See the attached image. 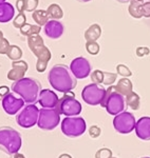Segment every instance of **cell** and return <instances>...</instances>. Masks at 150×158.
<instances>
[{"instance_id": "obj_24", "label": "cell", "mask_w": 150, "mask_h": 158, "mask_svg": "<svg viewBox=\"0 0 150 158\" xmlns=\"http://www.w3.org/2000/svg\"><path fill=\"white\" fill-rule=\"evenodd\" d=\"M47 13L49 15L50 19L52 20H59L63 17V12L62 10V7L58 6L57 3H52L48 6Z\"/></svg>"}, {"instance_id": "obj_46", "label": "cell", "mask_w": 150, "mask_h": 158, "mask_svg": "<svg viewBox=\"0 0 150 158\" xmlns=\"http://www.w3.org/2000/svg\"><path fill=\"white\" fill-rule=\"evenodd\" d=\"M138 1H141V2H143V0H138Z\"/></svg>"}, {"instance_id": "obj_29", "label": "cell", "mask_w": 150, "mask_h": 158, "mask_svg": "<svg viewBox=\"0 0 150 158\" xmlns=\"http://www.w3.org/2000/svg\"><path fill=\"white\" fill-rule=\"evenodd\" d=\"M27 23V17L24 13H19L16 17H14L13 19V25H14L16 29H21L24 25Z\"/></svg>"}, {"instance_id": "obj_12", "label": "cell", "mask_w": 150, "mask_h": 158, "mask_svg": "<svg viewBox=\"0 0 150 158\" xmlns=\"http://www.w3.org/2000/svg\"><path fill=\"white\" fill-rule=\"evenodd\" d=\"M70 71L76 79H85L91 74V64L84 57H76L70 63Z\"/></svg>"}, {"instance_id": "obj_30", "label": "cell", "mask_w": 150, "mask_h": 158, "mask_svg": "<svg viewBox=\"0 0 150 158\" xmlns=\"http://www.w3.org/2000/svg\"><path fill=\"white\" fill-rule=\"evenodd\" d=\"M90 76H91V79H92L93 83H96V85H101V83H103V80H104L103 71L95 70L90 74Z\"/></svg>"}, {"instance_id": "obj_35", "label": "cell", "mask_w": 150, "mask_h": 158, "mask_svg": "<svg viewBox=\"0 0 150 158\" xmlns=\"http://www.w3.org/2000/svg\"><path fill=\"white\" fill-rule=\"evenodd\" d=\"M101 130L100 127L92 126L89 129V135H90V137H92V138H98V137L101 136Z\"/></svg>"}, {"instance_id": "obj_7", "label": "cell", "mask_w": 150, "mask_h": 158, "mask_svg": "<svg viewBox=\"0 0 150 158\" xmlns=\"http://www.w3.org/2000/svg\"><path fill=\"white\" fill-rule=\"evenodd\" d=\"M56 109L59 114L66 115L67 117L78 116L81 113V104L75 98L74 94L71 92L63 93V96L58 100Z\"/></svg>"}, {"instance_id": "obj_43", "label": "cell", "mask_w": 150, "mask_h": 158, "mask_svg": "<svg viewBox=\"0 0 150 158\" xmlns=\"http://www.w3.org/2000/svg\"><path fill=\"white\" fill-rule=\"evenodd\" d=\"M77 1L81 2V3H86V2H90V1H92V0H77Z\"/></svg>"}, {"instance_id": "obj_47", "label": "cell", "mask_w": 150, "mask_h": 158, "mask_svg": "<svg viewBox=\"0 0 150 158\" xmlns=\"http://www.w3.org/2000/svg\"><path fill=\"white\" fill-rule=\"evenodd\" d=\"M142 158H150V157H142Z\"/></svg>"}, {"instance_id": "obj_1", "label": "cell", "mask_w": 150, "mask_h": 158, "mask_svg": "<svg viewBox=\"0 0 150 158\" xmlns=\"http://www.w3.org/2000/svg\"><path fill=\"white\" fill-rule=\"evenodd\" d=\"M48 80L54 90L60 93L71 92L77 85V80L65 64H55L48 74Z\"/></svg>"}, {"instance_id": "obj_45", "label": "cell", "mask_w": 150, "mask_h": 158, "mask_svg": "<svg viewBox=\"0 0 150 158\" xmlns=\"http://www.w3.org/2000/svg\"><path fill=\"white\" fill-rule=\"evenodd\" d=\"M6 0H0V3H2V2H6Z\"/></svg>"}, {"instance_id": "obj_21", "label": "cell", "mask_w": 150, "mask_h": 158, "mask_svg": "<svg viewBox=\"0 0 150 158\" xmlns=\"http://www.w3.org/2000/svg\"><path fill=\"white\" fill-rule=\"evenodd\" d=\"M129 14L131 15L133 18L139 19L143 17V3L138 0H130V4H129Z\"/></svg>"}, {"instance_id": "obj_32", "label": "cell", "mask_w": 150, "mask_h": 158, "mask_svg": "<svg viewBox=\"0 0 150 158\" xmlns=\"http://www.w3.org/2000/svg\"><path fill=\"white\" fill-rule=\"evenodd\" d=\"M112 157V151L107 148L100 149L95 154V158H111Z\"/></svg>"}, {"instance_id": "obj_38", "label": "cell", "mask_w": 150, "mask_h": 158, "mask_svg": "<svg viewBox=\"0 0 150 158\" xmlns=\"http://www.w3.org/2000/svg\"><path fill=\"white\" fill-rule=\"evenodd\" d=\"M143 16L146 17V18L150 17V2L143 3Z\"/></svg>"}, {"instance_id": "obj_23", "label": "cell", "mask_w": 150, "mask_h": 158, "mask_svg": "<svg viewBox=\"0 0 150 158\" xmlns=\"http://www.w3.org/2000/svg\"><path fill=\"white\" fill-rule=\"evenodd\" d=\"M126 104L127 106H129L133 111H138L141 106V98H139V94H136L135 92H131L129 95L126 96Z\"/></svg>"}, {"instance_id": "obj_9", "label": "cell", "mask_w": 150, "mask_h": 158, "mask_svg": "<svg viewBox=\"0 0 150 158\" xmlns=\"http://www.w3.org/2000/svg\"><path fill=\"white\" fill-rule=\"evenodd\" d=\"M106 96V89L101 85L91 83L84 88L81 91V98L89 106H98L101 104Z\"/></svg>"}, {"instance_id": "obj_42", "label": "cell", "mask_w": 150, "mask_h": 158, "mask_svg": "<svg viewBox=\"0 0 150 158\" xmlns=\"http://www.w3.org/2000/svg\"><path fill=\"white\" fill-rule=\"evenodd\" d=\"M116 1L121 2V3H127V2H129L130 0H116Z\"/></svg>"}, {"instance_id": "obj_22", "label": "cell", "mask_w": 150, "mask_h": 158, "mask_svg": "<svg viewBox=\"0 0 150 158\" xmlns=\"http://www.w3.org/2000/svg\"><path fill=\"white\" fill-rule=\"evenodd\" d=\"M32 18L39 27L45 25L50 20L49 15H48L47 11H45V10H36V11H34L32 14Z\"/></svg>"}, {"instance_id": "obj_3", "label": "cell", "mask_w": 150, "mask_h": 158, "mask_svg": "<svg viewBox=\"0 0 150 158\" xmlns=\"http://www.w3.org/2000/svg\"><path fill=\"white\" fill-rule=\"evenodd\" d=\"M28 45L31 52L37 57L36 71L38 73H44L47 70L48 63L52 57L51 51L45 45L44 39L39 35L28 37Z\"/></svg>"}, {"instance_id": "obj_28", "label": "cell", "mask_w": 150, "mask_h": 158, "mask_svg": "<svg viewBox=\"0 0 150 158\" xmlns=\"http://www.w3.org/2000/svg\"><path fill=\"white\" fill-rule=\"evenodd\" d=\"M86 50H87L89 54L97 55L101 51V47L96 41H87V43H86Z\"/></svg>"}, {"instance_id": "obj_37", "label": "cell", "mask_w": 150, "mask_h": 158, "mask_svg": "<svg viewBox=\"0 0 150 158\" xmlns=\"http://www.w3.org/2000/svg\"><path fill=\"white\" fill-rule=\"evenodd\" d=\"M16 9L19 13L25 12V0H17L16 1Z\"/></svg>"}, {"instance_id": "obj_6", "label": "cell", "mask_w": 150, "mask_h": 158, "mask_svg": "<svg viewBox=\"0 0 150 158\" xmlns=\"http://www.w3.org/2000/svg\"><path fill=\"white\" fill-rule=\"evenodd\" d=\"M86 130H87V124L83 117H66L62 121V133L69 138H77L85 133Z\"/></svg>"}, {"instance_id": "obj_14", "label": "cell", "mask_w": 150, "mask_h": 158, "mask_svg": "<svg viewBox=\"0 0 150 158\" xmlns=\"http://www.w3.org/2000/svg\"><path fill=\"white\" fill-rule=\"evenodd\" d=\"M58 96L56 93L53 91L49 90V89H44L40 91L39 97H38V102L41 106V108L45 109H54L56 108L58 103Z\"/></svg>"}, {"instance_id": "obj_2", "label": "cell", "mask_w": 150, "mask_h": 158, "mask_svg": "<svg viewBox=\"0 0 150 158\" xmlns=\"http://www.w3.org/2000/svg\"><path fill=\"white\" fill-rule=\"evenodd\" d=\"M12 91L19 95L28 104H35L38 102L39 93L41 91V85L35 78L24 77L14 81L11 86Z\"/></svg>"}, {"instance_id": "obj_8", "label": "cell", "mask_w": 150, "mask_h": 158, "mask_svg": "<svg viewBox=\"0 0 150 158\" xmlns=\"http://www.w3.org/2000/svg\"><path fill=\"white\" fill-rule=\"evenodd\" d=\"M60 122V114L56 108L39 110V117H38L37 126L44 131H52L58 126Z\"/></svg>"}, {"instance_id": "obj_44", "label": "cell", "mask_w": 150, "mask_h": 158, "mask_svg": "<svg viewBox=\"0 0 150 158\" xmlns=\"http://www.w3.org/2000/svg\"><path fill=\"white\" fill-rule=\"evenodd\" d=\"M3 37V33H2V31H0V39Z\"/></svg>"}, {"instance_id": "obj_19", "label": "cell", "mask_w": 150, "mask_h": 158, "mask_svg": "<svg viewBox=\"0 0 150 158\" xmlns=\"http://www.w3.org/2000/svg\"><path fill=\"white\" fill-rule=\"evenodd\" d=\"M114 86H115V90L118 91L119 94H122L123 96H127V95H129L131 92H133L132 91V88H133L132 82L126 77L119 79L118 81V85Z\"/></svg>"}, {"instance_id": "obj_10", "label": "cell", "mask_w": 150, "mask_h": 158, "mask_svg": "<svg viewBox=\"0 0 150 158\" xmlns=\"http://www.w3.org/2000/svg\"><path fill=\"white\" fill-rule=\"evenodd\" d=\"M39 110L35 104H28L22 108L16 117V121L21 128L30 129L34 127L38 121Z\"/></svg>"}, {"instance_id": "obj_17", "label": "cell", "mask_w": 150, "mask_h": 158, "mask_svg": "<svg viewBox=\"0 0 150 158\" xmlns=\"http://www.w3.org/2000/svg\"><path fill=\"white\" fill-rule=\"evenodd\" d=\"M135 134L142 140H150V117H141L135 122Z\"/></svg>"}, {"instance_id": "obj_20", "label": "cell", "mask_w": 150, "mask_h": 158, "mask_svg": "<svg viewBox=\"0 0 150 158\" xmlns=\"http://www.w3.org/2000/svg\"><path fill=\"white\" fill-rule=\"evenodd\" d=\"M101 29L98 24L94 23L92 25L88 27L87 31L85 32V37L86 41H96L98 38H101Z\"/></svg>"}, {"instance_id": "obj_48", "label": "cell", "mask_w": 150, "mask_h": 158, "mask_svg": "<svg viewBox=\"0 0 150 158\" xmlns=\"http://www.w3.org/2000/svg\"><path fill=\"white\" fill-rule=\"evenodd\" d=\"M111 158H116V157H111Z\"/></svg>"}, {"instance_id": "obj_34", "label": "cell", "mask_w": 150, "mask_h": 158, "mask_svg": "<svg viewBox=\"0 0 150 158\" xmlns=\"http://www.w3.org/2000/svg\"><path fill=\"white\" fill-rule=\"evenodd\" d=\"M10 42L9 40L6 39V38L2 37L1 39H0V54H4L6 55L7 51L10 49Z\"/></svg>"}, {"instance_id": "obj_41", "label": "cell", "mask_w": 150, "mask_h": 158, "mask_svg": "<svg viewBox=\"0 0 150 158\" xmlns=\"http://www.w3.org/2000/svg\"><path fill=\"white\" fill-rule=\"evenodd\" d=\"M58 158H72V156H71L70 154H66V153H65V154H62V155H60V156L58 157Z\"/></svg>"}, {"instance_id": "obj_36", "label": "cell", "mask_w": 150, "mask_h": 158, "mask_svg": "<svg viewBox=\"0 0 150 158\" xmlns=\"http://www.w3.org/2000/svg\"><path fill=\"white\" fill-rule=\"evenodd\" d=\"M150 54V50L146 47H139L136 49V56L138 57H144Z\"/></svg>"}, {"instance_id": "obj_25", "label": "cell", "mask_w": 150, "mask_h": 158, "mask_svg": "<svg viewBox=\"0 0 150 158\" xmlns=\"http://www.w3.org/2000/svg\"><path fill=\"white\" fill-rule=\"evenodd\" d=\"M40 31H41V27L39 25H33L25 23L24 27L20 29V34L24 35L25 37H30L33 35H39Z\"/></svg>"}, {"instance_id": "obj_11", "label": "cell", "mask_w": 150, "mask_h": 158, "mask_svg": "<svg viewBox=\"0 0 150 158\" xmlns=\"http://www.w3.org/2000/svg\"><path fill=\"white\" fill-rule=\"evenodd\" d=\"M135 117L132 113L124 111L115 115L113 119V127L116 132L121 134H129L135 128Z\"/></svg>"}, {"instance_id": "obj_5", "label": "cell", "mask_w": 150, "mask_h": 158, "mask_svg": "<svg viewBox=\"0 0 150 158\" xmlns=\"http://www.w3.org/2000/svg\"><path fill=\"white\" fill-rule=\"evenodd\" d=\"M101 106L105 108L110 115L114 116L126 111L127 108L125 96L119 94L115 90L114 85H110L108 89H106V96Z\"/></svg>"}, {"instance_id": "obj_40", "label": "cell", "mask_w": 150, "mask_h": 158, "mask_svg": "<svg viewBox=\"0 0 150 158\" xmlns=\"http://www.w3.org/2000/svg\"><path fill=\"white\" fill-rule=\"evenodd\" d=\"M14 156V158H25V156L24 154H20V153H16V154L13 155Z\"/></svg>"}, {"instance_id": "obj_39", "label": "cell", "mask_w": 150, "mask_h": 158, "mask_svg": "<svg viewBox=\"0 0 150 158\" xmlns=\"http://www.w3.org/2000/svg\"><path fill=\"white\" fill-rule=\"evenodd\" d=\"M9 93H10V88H7L6 85L0 86V100H2Z\"/></svg>"}, {"instance_id": "obj_13", "label": "cell", "mask_w": 150, "mask_h": 158, "mask_svg": "<svg viewBox=\"0 0 150 158\" xmlns=\"http://www.w3.org/2000/svg\"><path fill=\"white\" fill-rule=\"evenodd\" d=\"M2 108L7 115H16L24 106V100L21 97H16L13 93H9L2 99Z\"/></svg>"}, {"instance_id": "obj_26", "label": "cell", "mask_w": 150, "mask_h": 158, "mask_svg": "<svg viewBox=\"0 0 150 158\" xmlns=\"http://www.w3.org/2000/svg\"><path fill=\"white\" fill-rule=\"evenodd\" d=\"M6 56L13 61L20 60L22 57V51L18 45H10V49L7 51Z\"/></svg>"}, {"instance_id": "obj_31", "label": "cell", "mask_w": 150, "mask_h": 158, "mask_svg": "<svg viewBox=\"0 0 150 158\" xmlns=\"http://www.w3.org/2000/svg\"><path fill=\"white\" fill-rule=\"evenodd\" d=\"M116 71H118V74L121 76H123V77H130V76L132 75L130 69H129L128 67H126L125 64H118L116 65Z\"/></svg>"}, {"instance_id": "obj_4", "label": "cell", "mask_w": 150, "mask_h": 158, "mask_svg": "<svg viewBox=\"0 0 150 158\" xmlns=\"http://www.w3.org/2000/svg\"><path fill=\"white\" fill-rule=\"evenodd\" d=\"M22 139L18 131L11 127H0V150L7 155H14L21 148Z\"/></svg>"}, {"instance_id": "obj_33", "label": "cell", "mask_w": 150, "mask_h": 158, "mask_svg": "<svg viewBox=\"0 0 150 158\" xmlns=\"http://www.w3.org/2000/svg\"><path fill=\"white\" fill-rule=\"evenodd\" d=\"M38 3V0H25V12H34L36 11Z\"/></svg>"}, {"instance_id": "obj_18", "label": "cell", "mask_w": 150, "mask_h": 158, "mask_svg": "<svg viewBox=\"0 0 150 158\" xmlns=\"http://www.w3.org/2000/svg\"><path fill=\"white\" fill-rule=\"evenodd\" d=\"M15 17V7L9 2L0 3V23H6Z\"/></svg>"}, {"instance_id": "obj_15", "label": "cell", "mask_w": 150, "mask_h": 158, "mask_svg": "<svg viewBox=\"0 0 150 158\" xmlns=\"http://www.w3.org/2000/svg\"><path fill=\"white\" fill-rule=\"evenodd\" d=\"M29 65L27 61L24 60H17L12 62V70L7 73V79L12 81H17L19 79L24 78L25 73H27Z\"/></svg>"}, {"instance_id": "obj_16", "label": "cell", "mask_w": 150, "mask_h": 158, "mask_svg": "<svg viewBox=\"0 0 150 158\" xmlns=\"http://www.w3.org/2000/svg\"><path fill=\"white\" fill-rule=\"evenodd\" d=\"M63 24L58 20H49L44 25V32L48 37L51 39H58L63 34Z\"/></svg>"}, {"instance_id": "obj_27", "label": "cell", "mask_w": 150, "mask_h": 158, "mask_svg": "<svg viewBox=\"0 0 150 158\" xmlns=\"http://www.w3.org/2000/svg\"><path fill=\"white\" fill-rule=\"evenodd\" d=\"M103 74H104V80H103V83L105 85H112L114 82H115L116 78H118V74L115 73H111V72H105L103 71Z\"/></svg>"}]
</instances>
